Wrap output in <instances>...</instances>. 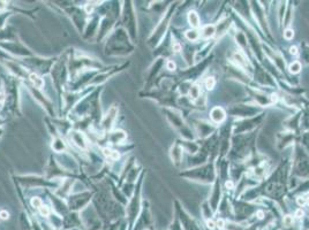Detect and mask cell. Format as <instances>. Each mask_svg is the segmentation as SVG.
Returning a JSON list of instances; mask_svg holds the SVG:
<instances>
[{
	"label": "cell",
	"instance_id": "7",
	"mask_svg": "<svg viewBox=\"0 0 309 230\" xmlns=\"http://www.w3.org/2000/svg\"><path fill=\"white\" fill-rule=\"evenodd\" d=\"M300 69H301V64H300L299 62H296V61L293 62V63L289 66V71H291V72H294V74H295V72H299Z\"/></svg>",
	"mask_w": 309,
	"mask_h": 230
},
{
	"label": "cell",
	"instance_id": "3",
	"mask_svg": "<svg viewBox=\"0 0 309 230\" xmlns=\"http://www.w3.org/2000/svg\"><path fill=\"white\" fill-rule=\"evenodd\" d=\"M188 20H189V23H190V25H193V27H198V24H200V19H198V16H197V14L195 13V12H190L189 13V15H188Z\"/></svg>",
	"mask_w": 309,
	"mask_h": 230
},
{
	"label": "cell",
	"instance_id": "21",
	"mask_svg": "<svg viewBox=\"0 0 309 230\" xmlns=\"http://www.w3.org/2000/svg\"><path fill=\"white\" fill-rule=\"evenodd\" d=\"M4 100H5V95L1 92L0 93V103H4Z\"/></svg>",
	"mask_w": 309,
	"mask_h": 230
},
{
	"label": "cell",
	"instance_id": "11",
	"mask_svg": "<svg viewBox=\"0 0 309 230\" xmlns=\"http://www.w3.org/2000/svg\"><path fill=\"white\" fill-rule=\"evenodd\" d=\"M292 223H293V217H292V216L287 215V216L284 217V224H285V225L289 227V225H292Z\"/></svg>",
	"mask_w": 309,
	"mask_h": 230
},
{
	"label": "cell",
	"instance_id": "15",
	"mask_svg": "<svg viewBox=\"0 0 309 230\" xmlns=\"http://www.w3.org/2000/svg\"><path fill=\"white\" fill-rule=\"evenodd\" d=\"M224 225H225V222H224V220H223V219H219V220L217 221V223H216V227H218L219 229H223V228H224Z\"/></svg>",
	"mask_w": 309,
	"mask_h": 230
},
{
	"label": "cell",
	"instance_id": "22",
	"mask_svg": "<svg viewBox=\"0 0 309 230\" xmlns=\"http://www.w3.org/2000/svg\"><path fill=\"white\" fill-rule=\"evenodd\" d=\"M257 215H258V217H260V219H262V217H263V212H261V211H260V212H257Z\"/></svg>",
	"mask_w": 309,
	"mask_h": 230
},
{
	"label": "cell",
	"instance_id": "10",
	"mask_svg": "<svg viewBox=\"0 0 309 230\" xmlns=\"http://www.w3.org/2000/svg\"><path fill=\"white\" fill-rule=\"evenodd\" d=\"M39 212H40V214H42L43 216H49V214H50V209H49V207H47V206H43V205H42V207L39 208Z\"/></svg>",
	"mask_w": 309,
	"mask_h": 230
},
{
	"label": "cell",
	"instance_id": "9",
	"mask_svg": "<svg viewBox=\"0 0 309 230\" xmlns=\"http://www.w3.org/2000/svg\"><path fill=\"white\" fill-rule=\"evenodd\" d=\"M31 205L34 207H37V208H40L42 207V200L39 198H32L31 199Z\"/></svg>",
	"mask_w": 309,
	"mask_h": 230
},
{
	"label": "cell",
	"instance_id": "8",
	"mask_svg": "<svg viewBox=\"0 0 309 230\" xmlns=\"http://www.w3.org/2000/svg\"><path fill=\"white\" fill-rule=\"evenodd\" d=\"M186 36H187V38L189 39V40H196L197 38H198V34L196 32V31H187V34H186Z\"/></svg>",
	"mask_w": 309,
	"mask_h": 230
},
{
	"label": "cell",
	"instance_id": "12",
	"mask_svg": "<svg viewBox=\"0 0 309 230\" xmlns=\"http://www.w3.org/2000/svg\"><path fill=\"white\" fill-rule=\"evenodd\" d=\"M284 36H285V38H286L287 40H291V39L293 38V36H294V32H293V30L288 29V30H286V32L284 34Z\"/></svg>",
	"mask_w": 309,
	"mask_h": 230
},
{
	"label": "cell",
	"instance_id": "19",
	"mask_svg": "<svg viewBox=\"0 0 309 230\" xmlns=\"http://www.w3.org/2000/svg\"><path fill=\"white\" fill-rule=\"evenodd\" d=\"M86 11H87V13H91V12H92V6L87 5V6H86Z\"/></svg>",
	"mask_w": 309,
	"mask_h": 230
},
{
	"label": "cell",
	"instance_id": "5",
	"mask_svg": "<svg viewBox=\"0 0 309 230\" xmlns=\"http://www.w3.org/2000/svg\"><path fill=\"white\" fill-rule=\"evenodd\" d=\"M213 34H215V27L213 25H206V27H204L203 28V31H202V36L203 37H211V36H213Z\"/></svg>",
	"mask_w": 309,
	"mask_h": 230
},
{
	"label": "cell",
	"instance_id": "2",
	"mask_svg": "<svg viewBox=\"0 0 309 230\" xmlns=\"http://www.w3.org/2000/svg\"><path fill=\"white\" fill-rule=\"evenodd\" d=\"M29 78H30L31 83H32L35 87H37V88H42V87H43V84H44L43 80L39 77V76H38L37 74H30Z\"/></svg>",
	"mask_w": 309,
	"mask_h": 230
},
{
	"label": "cell",
	"instance_id": "20",
	"mask_svg": "<svg viewBox=\"0 0 309 230\" xmlns=\"http://www.w3.org/2000/svg\"><path fill=\"white\" fill-rule=\"evenodd\" d=\"M291 53H292V54H294V55H295V54H298V48H296L295 46H294V47H291Z\"/></svg>",
	"mask_w": 309,
	"mask_h": 230
},
{
	"label": "cell",
	"instance_id": "14",
	"mask_svg": "<svg viewBox=\"0 0 309 230\" xmlns=\"http://www.w3.org/2000/svg\"><path fill=\"white\" fill-rule=\"evenodd\" d=\"M206 225H208L209 229H215V228H216V223H215L212 220H208V221H206Z\"/></svg>",
	"mask_w": 309,
	"mask_h": 230
},
{
	"label": "cell",
	"instance_id": "1",
	"mask_svg": "<svg viewBox=\"0 0 309 230\" xmlns=\"http://www.w3.org/2000/svg\"><path fill=\"white\" fill-rule=\"evenodd\" d=\"M211 119H212L215 122H217V123L221 122V121L225 119V113H224V111H223L221 108H219V107L213 108L212 112H211Z\"/></svg>",
	"mask_w": 309,
	"mask_h": 230
},
{
	"label": "cell",
	"instance_id": "16",
	"mask_svg": "<svg viewBox=\"0 0 309 230\" xmlns=\"http://www.w3.org/2000/svg\"><path fill=\"white\" fill-rule=\"evenodd\" d=\"M174 68H175V63H174L173 61H169V62H167V69L173 70Z\"/></svg>",
	"mask_w": 309,
	"mask_h": 230
},
{
	"label": "cell",
	"instance_id": "23",
	"mask_svg": "<svg viewBox=\"0 0 309 230\" xmlns=\"http://www.w3.org/2000/svg\"><path fill=\"white\" fill-rule=\"evenodd\" d=\"M306 203L308 204V206H309V198H307V200H306Z\"/></svg>",
	"mask_w": 309,
	"mask_h": 230
},
{
	"label": "cell",
	"instance_id": "4",
	"mask_svg": "<svg viewBox=\"0 0 309 230\" xmlns=\"http://www.w3.org/2000/svg\"><path fill=\"white\" fill-rule=\"evenodd\" d=\"M103 153H104V156L105 157H109V158H112V159H118L119 158V153L115 152V151H112L107 147L103 148Z\"/></svg>",
	"mask_w": 309,
	"mask_h": 230
},
{
	"label": "cell",
	"instance_id": "18",
	"mask_svg": "<svg viewBox=\"0 0 309 230\" xmlns=\"http://www.w3.org/2000/svg\"><path fill=\"white\" fill-rule=\"evenodd\" d=\"M303 215V212H302V209H298L296 211V213H295V216L296 217H301Z\"/></svg>",
	"mask_w": 309,
	"mask_h": 230
},
{
	"label": "cell",
	"instance_id": "13",
	"mask_svg": "<svg viewBox=\"0 0 309 230\" xmlns=\"http://www.w3.org/2000/svg\"><path fill=\"white\" fill-rule=\"evenodd\" d=\"M0 217H1L3 220H7L9 217V214L6 211H1V212H0Z\"/></svg>",
	"mask_w": 309,
	"mask_h": 230
},
{
	"label": "cell",
	"instance_id": "6",
	"mask_svg": "<svg viewBox=\"0 0 309 230\" xmlns=\"http://www.w3.org/2000/svg\"><path fill=\"white\" fill-rule=\"evenodd\" d=\"M215 85H216V81H215V78H213V77H208L206 81H205V88H206L208 90H212V89L215 88Z\"/></svg>",
	"mask_w": 309,
	"mask_h": 230
},
{
	"label": "cell",
	"instance_id": "17",
	"mask_svg": "<svg viewBox=\"0 0 309 230\" xmlns=\"http://www.w3.org/2000/svg\"><path fill=\"white\" fill-rule=\"evenodd\" d=\"M173 51H174V52H180V51H181V46H180V44L175 43V44L173 45Z\"/></svg>",
	"mask_w": 309,
	"mask_h": 230
}]
</instances>
